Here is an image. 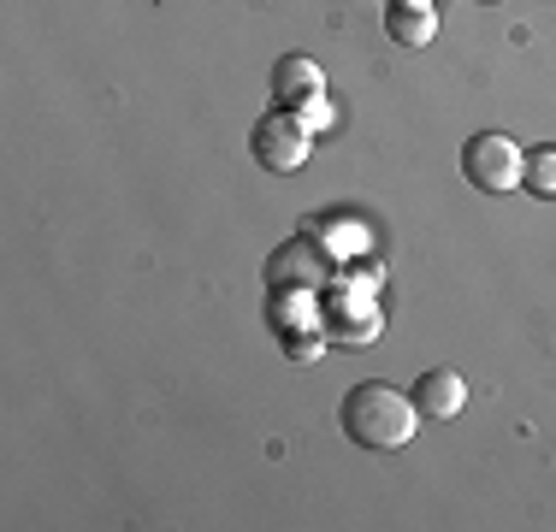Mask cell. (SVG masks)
<instances>
[{
	"label": "cell",
	"mask_w": 556,
	"mask_h": 532,
	"mask_svg": "<svg viewBox=\"0 0 556 532\" xmlns=\"http://www.w3.org/2000/svg\"><path fill=\"white\" fill-rule=\"evenodd\" d=\"M415 396L391 391V384H355L350 396H343V438L362 449H403L408 438H415Z\"/></svg>",
	"instance_id": "1"
},
{
	"label": "cell",
	"mask_w": 556,
	"mask_h": 532,
	"mask_svg": "<svg viewBox=\"0 0 556 532\" xmlns=\"http://www.w3.org/2000/svg\"><path fill=\"white\" fill-rule=\"evenodd\" d=\"M521 172H527V154H521V142L503 137V130H480V137L462 142V178L480 195L521 190Z\"/></svg>",
	"instance_id": "2"
},
{
	"label": "cell",
	"mask_w": 556,
	"mask_h": 532,
	"mask_svg": "<svg viewBox=\"0 0 556 532\" xmlns=\"http://www.w3.org/2000/svg\"><path fill=\"white\" fill-rule=\"evenodd\" d=\"M249 149H255V166H267V172H296L302 160H308V125L302 118H290V113H267L255 125V137H249Z\"/></svg>",
	"instance_id": "3"
},
{
	"label": "cell",
	"mask_w": 556,
	"mask_h": 532,
	"mask_svg": "<svg viewBox=\"0 0 556 532\" xmlns=\"http://www.w3.org/2000/svg\"><path fill=\"white\" fill-rule=\"evenodd\" d=\"M462 403H468V379H462L456 367H432L415 379V408L420 420H456Z\"/></svg>",
	"instance_id": "4"
},
{
	"label": "cell",
	"mask_w": 556,
	"mask_h": 532,
	"mask_svg": "<svg viewBox=\"0 0 556 532\" xmlns=\"http://www.w3.org/2000/svg\"><path fill=\"white\" fill-rule=\"evenodd\" d=\"M320 96H326V77L308 53H285V60L273 65V101L278 106H314Z\"/></svg>",
	"instance_id": "5"
},
{
	"label": "cell",
	"mask_w": 556,
	"mask_h": 532,
	"mask_svg": "<svg viewBox=\"0 0 556 532\" xmlns=\"http://www.w3.org/2000/svg\"><path fill=\"white\" fill-rule=\"evenodd\" d=\"M386 36L396 48H432V36H439L432 0H391L386 7Z\"/></svg>",
	"instance_id": "6"
},
{
	"label": "cell",
	"mask_w": 556,
	"mask_h": 532,
	"mask_svg": "<svg viewBox=\"0 0 556 532\" xmlns=\"http://www.w3.org/2000/svg\"><path fill=\"white\" fill-rule=\"evenodd\" d=\"M267 278H273L278 290H314V284L326 278V255H320L314 243H302V237H296V243H285V249L273 255Z\"/></svg>",
	"instance_id": "7"
},
{
	"label": "cell",
	"mask_w": 556,
	"mask_h": 532,
	"mask_svg": "<svg viewBox=\"0 0 556 532\" xmlns=\"http://www.w3.org/2000/svg\"><path fill=\"white\" fill-rule=\"evenodd\" d=\"M521 190L539 195V202H556V149H533V154H527Z\"/></svg>",
	"instance_id": "8"
},
{
	"label": "cell",
	"mask_w": 556,
	"mask_h": 532,
	"mask_svg": "<svg viewBox=\"0 0 556 532\" xmlns=\"http://www.w3.org/2000/svg\"><path fill=\"white\" fill-rule=\"evenodd\" d=\"M480 7H492V0H480Z\"/></svg>",
	"instance_id": "9"
},
{
	"label": "cell",
	"mask_w": 556,
	"mask_h": 532,
	"mask_svg": "<svg viewBox=\"0 0 556 532\" xmlns=\"http://www.w3.org/2000/svg\"><path fill=\"white\" fill-rule=\"evenodd\" d=\"M386 7H391V0H386Z\"/></svg>",
	"instance_id": "10"
}]
</instances>
